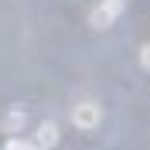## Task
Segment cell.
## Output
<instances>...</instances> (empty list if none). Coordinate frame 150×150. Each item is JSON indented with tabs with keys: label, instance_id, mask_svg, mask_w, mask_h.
<instances>
[{
	"label": "cell",
	"instance_id": "6da1fadb",
	"mask_svg": "<svg viewBox=\"0 0 150 150\" xmlns=\"http://www.w3.org/2000/svg\"><path fill=\"white\" fill-rule=\"evenodd\" d=\"M72 123H75V130L92 133L96 126L103 123V106H99V103H79L72 109Z\"/></svg>",
	"mask_w": 150,
	"mask_h": 150
},
{
	"label": "cell",
	"instance_id": "7a4b0ae2",
	"mask_svg": "<svg viewBox=\"0 0 150 150\" xmlns=\"http://www.w3.org/2000/svg\"><path fill=\"white\" fill-rule=\"evenodd\" d=\"M116 17H120V14L99 0V4L92 7V14H89V28H96V31H109L112 24H116Z\"/></svg>",
	"mask_w": 150,
	"mask_h": 150
},
{
	"label": "cell",
	"instance_id": "3957f363",
	"mask_svg": "<svg viewBox=\"0 0 150 150\" xmlns=\"http://www.w3.org/2000/svg\"><path fill=\"white\" fill-rule=\"evenodd\" d=\"M58 140H62V133H58V126L55 123H41V126H38V133H34V143L41 150H51V147H58Z\"/></svg>",
	"mask_w": 150,
	"mask_h": 150
},
{
	"label": "cell",
	"instance_id": "277c9868",
	"mask_svg": "<svg viewBox=\"0 0 150 150\" xmlns=\"http://www.w3.org/2000/svg\"><path fill=\"white\" fill-rule=\"evenodd\" d=\"M28 126V112L24 109H10L7 116H4V130L7 133H17V130H24Z\"/></svg>",
	"mask_w": 150,
	"mask_h": 150
},
{
	"label": "cell",
	"instance_id": "5b68a950",
	"mask_svg": "<svg viewBox=\"0 0 150 150\" xmlns=\"http://www.w3.org/2000/svg\"><path fill=\"white\" fill-rule=\"evenodd\" d=\"M140 68H143V72H150V41H143V45H140Z\"/></svg>",
	"mask_w": 150,
	"mask_h": 150
},
{
	"label": "cell",
	"instance_id": "8992f818",
	"mask_svg": "<svg viewBox=\"0 0 150 150\" xmlns=\"http://www.w3.org/2000/svg\"><path fill=\"white\" fill-rule=\"evenodd\" d=\"M24 147H28V140H21V137H10L4 150H24Z\"/></svg>",
	"mask_w": 150,
	"mask_h": 150
},
{
	"label": "cell",
	"instance_id": "52a82bcc",
	"mask_svg": "<svg viewBox=\"0 0 150 150\" xmlns=\"http://www.w3.org/2000/svg\"><path fill=\"white\" fill-rule=\"evenodd\" d=\"M103 4H106V7H112L116 14H123V10H126V0H103Z\"/></svg>",
	"mask_w": 150,
	"mask_h": 150
},
{
	"label": "cell",
	"instance_id": "ba28073f",
	"mask_svg": "<svg viewBox=\"0 0 150 150\" xmlns=\"http://www.w3.org/2000/svg\"><path fill=\"white\" fill-rule=\"evenodd\" d=\"M24 150H41V147H38L34 140H28V147H24Z\"/></svg>",
	"mask_w": 150,
	"mask_h": 150
}]
</instances>
